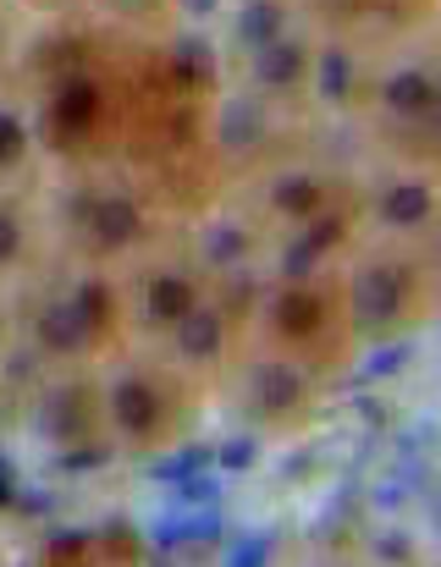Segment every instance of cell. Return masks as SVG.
<instances>
[{"instance_id": "obj_1", "label": "cell", "mask_w": 441, "mask_h": 567, "mask_svg": "<svg viewBox=\"0 0 441 567\" xmlns=\"http://www.w3.org/2000/svg\"><path fill=\"white\" fill-rule=\"evenodd\" d=\"M111 413H116V424H122L127 435H155V424H161V396H155V385H144V380H122L116 396H111Z\"/></svg>"}, {"instance_id": "obj_2", "label": "cell", "mask_w": 441, "mask_h": 567, "mask_svg": "<svg viewBox=\"0 0 441 567\" xmlns=\"http://www.w3.org/2000/svg\"><path fill=\"white\" fill-rule=\"evenodd\" d=\"M320 320H326V303H320L315 292L293 287V292H281V298H276V331H281V337L304 342V337H315V331H320Z\"/></svg>"}, {"instance_id": "obj_3", "label": "cell", "mask_w": 441, "mask_h": 567, "mask_svg": "<svg viewBox=\"0 0 441 567\" xmlns=\"http://www.w3.org/2000/svg\"><path fill=\"white\" fill-rule=\"evenodd\" d=\"M89 226H94V237H100L105 248H122V243L139 237V209H133L127 198H94Z\"/></svg>"}, {"instance_id": "obj_4", "label": "cell", "mask_w": 441, "mask_h": 567, "mask_svg": "<svg viewBox=\"0 0 441 567\" xmlns=\"http://www.w3.org/2000/svg\"><path fill=\"white\" fill-rule=\"evenodd\" d=\"M353 298H359V315H365V320H387V315H398V303H403V276H398V270H370Z\"/></svg>"}, {"instance_id": "obj_5", "label": "cell", "mask_w": 441, "mask_h": 567, "mask_svg": "<svg viewBox=\"0 0 441 567\" xmlns=\"http://www.w3.org/2000/svg\"><path fill=\"white\" fill-rule=\"evenodd\" d=\"M199 303H194V287L183 281V276H155L150 281V320H161V326H177V320H188Z\"/></svg>"}, {"instance_id": "obj_6", "label": "cell", "mask_w": 441, "mask_h": 567, "mask_svg": "<svg viewBox=\"0 0 441 567\" xmlns=\"http://www.w3.org/2000/svg\"><path fill=\"white\" fill-rule=\"evenodd\" d=\"M94 116H100V89H94V83H66V89L55 94V122H61L66 133H83Z\"/></svg>"}, {"instance_id": "obj_7", "label": "cell", "mask_w": 441, "mask_h": 567, "mask_svg": "<svg viewBox=\"0 0 441 567\" xmlns=\"http://www.w3.org/2000/svg\"><path fill=\"white\" fill-rule=\"evenodd\" d=\"M431 100H437V83H431L425 72H398V78L387 83V105H392V111H403V116L431 111Z\"/></svg>"}, {"instance_id": "obj_8", "label": "cell", "mask_w": 441, "mask_h": 567, "mask_svg": "<svg viewBox=\"0 0 441 567\" xmlns=\"http://www.w3.org/2000/svg\"><path fill=\"white\" fill-rule=\"evenodd\" d=\"M177 348H183L188 359H211V353L221 348V315L194 309L188 320H177Z\"/></svg>"}, {"instance_id": "obj_9", "label": "cell", "mask_w": 441, "mask_h": 567, "mask_svg": "<svg viewBox=\"0 0 441 567\" xmlns=\"http://www.w3.org/2000/svg\"><path fill=\"white\" fill-rule=\"evenodd\" d=\"M298 391H304V380L293 375V370H281V364H265V370L254 375V396H259V408H293V402H298Z\"/></svg>"}, {"instance_id": "obj_10", "label": "cell", "mask_w": 441, "mask_h": 567, "mask_svg": "<svg viewBox=\"0 0 441 567\" xmlns=\"http://www.w3.org/2000/svg\"><path fill=\"white\" fill-rule=\"evenodd\" d=\"M298 72H304V50H298V44H287V39L259 44V78H265V83H293Z\"/></svg>"}, {"instance_id": "obj_11", "label": "cell", "mask_w": 441, "mask_h": 567, "mask_svg": "<svg viewBox=\"0 0 441 567\" xmlns=\"http://www.w3.org/2000/svg\"><path fill=\"white\" fill-rule=\"evenodd\" d=\"M39 337H44L50 348H78V342L89 337V320L78 315V303H66V309H50V315H44Z\"/></svg>"}, {"instance_id": "obj_12", "label": "cell", "mask_w": 441, "mask_h": 567, "mask_svg": "<svg viewBox=\"0 0 441 567\" xmlns=\"http://www.w3.org/2000/svg\"><path fill=\"white\" fill-rule=\"evenodd\" d=\"M387 220H398V226H414V220H425L431 215V193L414 188V183H398V188L387 193Z\"/></svg>"}, {"instance_id": "obj_13", "label": "cell", "mask_w": 441, "mask_h": 567, "mask_svg": "<svg viewBox=\"0 0 441 567\" xmlns=\"http://www.w3.org/2000/svg\"><path fill=\"white\" fill-rule=\"evenodd\" d=\"M72 303H78V315L89 320V331H100V326L111 320V292H105L100 281H94V287H83V292H78Z\"/></svg>"}, {"instance_id": "obj_14", "label": "cell", "mask_w": 441, "mask_h": 567, "mask_svg": "<svg viewBox=\"0 0 441 567\" xmlns=\"http://www.w3.org/2000/svg\"><path fill=\"white\" fill-rule=\"evenodd\" d=\"M22 150H28V133H22V122H17L11 111H0V166L22 161Z\"/></svg>"}, {"instance_id": "obj_15", "label": "cell", "mask_w": 441, "mask_h": 567, "mask_svg": "<svg viewBox=\"0 0 441 567\" xmlns=\"http://www.w3.org/2000/svg\"><path fill=\"white\" fill-rule=\"evenodd\" d=\"M276 204L293 209V215H309V209L320 204V188H315V183H281V188H276Z\"/></svg>"}, {"instance_id": "obj_16", "label": "cell", "mask_w": 441, "mask_h": 567, "mask_svg": "<svg viewBox=\"0 0 441 567\" xmlns=\"http://www.w3.org/2000/svg\"><path fill=\"white\" fill-rule=\"evenodd\" d=\"M17 248H22V226H17V215H0V265L17 259Z\"/></svg>"}]
</instances>
